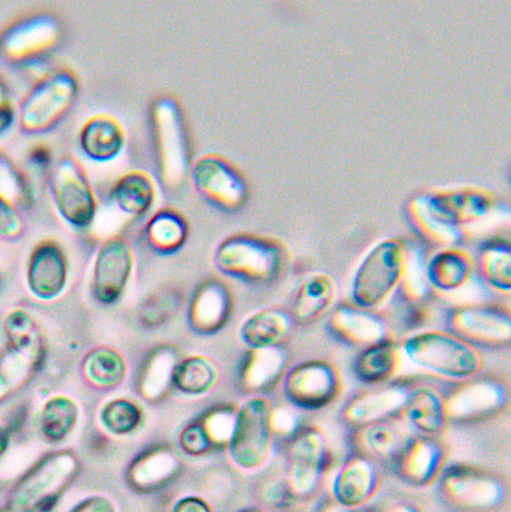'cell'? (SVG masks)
<instances>
[{
  "mask_svg": "<svg viewBox=\"0 0 511 512\" xmlns=\"http://www.w3.org/2000/svg\"><path fill=\"white\" fill-rule=\"evenodd\" d=\"M151 138L155 172L163 189L182 187L191 170L188 131L178 103L161 97L151 109Z\"/></svg>",
  "mask_w": 511,
  "mask_h": 512,
  "instance_id": "cell-1",
  "label": "cell"
},
{
  "mask_svg": "<svg viewBox=\"0 0 511 512\" xmlns=\"http://www.w3.org/2000/svg\"><path fill=\"white\" fill-rule=\"evenodd\" d=\"M215 262L226 275L252 284H270L283 274L288 252L274 238L239 233L228 236L218 245Z\"/></svg>",
  "mask_w": 511,
  "mask_h": 512,
  "instance_id": "cell-2",
  "label": "cell"
},
{
  "mask_svg": "<svg viewBox=\"0 0 511 512\" xmlns=\"http://www.w3.org/2000/svg\"><path fill=\"white\" fill-rule=\"evenodd\" d=\"M64 35V24L55 13H25L0 31V58L20 68L41 64L60 48Z\"/></svg>",
  "mask_w": 511,
  "mask_h": 512,
  "instance_id": "cell-3",
  "label": "cell"
},
{
  "mask_svg": "<svg viewBox=\"0 0 511 512\" xmlns=\"http://www.w3.org/2000/svg\"><path fill=\"white\" fill-rule=\"evenodd\" d=\"M78 470L76 456L68 450L51 452L38 460L15 483L7 507L13 512H49Z\"/></svg>",
  "mask_w": 511,
  "mask_h": 512,
  "instance_id": "cell-4",
  "label": "cell"
},
{
  "mask_svg": "<svg viewBox=\"0 0 511 512\" xmlns=\"http://www.w3.org/2000/svg\"><path fill=\"white\" fill-rule=\"evenodd\" d=\"M79 94V82L67 68L39 78L20 101L17 119L20 130L39 134L55 127L69 113Z\"/></svg>",
  "mask_w": 511,
  "mask_h": 512,
  "instance_id": "cell-5",
  "label": "cell"
},
{
  "mask_svg": "<svg viewBox=\"0 0 511 512\" xmlns=\"http://www.w3.org/2000/svg\"><path fill=\"white\" fill-rule=\"evenodd\" d=\"M403 351L414 364L454 380L473 377L482 365L477 348L451 332L415 333L405 339Z\"/></svg>",
  "mask_w": 511,
  "mask_h": 512,
  "instance_id": "cell-6",
  "label": "cell"
},
{
  "mask_svg": "<svg viewBox=\"0 0 511 512\" xmlns=\"http://www.w3.org/2000/svg\"><path fill=\"white\" fill-rule=\"evenodd\" d=\"M406 266L407 253L401 242L388 239L378 243L357 268L351 286L352 302L365 309L375 308L399 285Z\"/></svg>",
  "mask_w": 511,
  "mask_h": 512,
  "instance_id": "cell-7",
  "label": "cell"
},
{
  "mask_svg": "<svg viewBox=\"0 0 511 512\" xmlns=\"http://www.w3.org/2000/svg\"><path fill=\"white\" fill-rule=\"evenodd\" d=\"M197 193L224 212L241 209L249 197V185L239 168L216 153L200 156L190 170Z\"/></svg>",
  "mask_w": 511,
  "mask_h": 512,
  "instance_id": "cell-8",
  "label": "cell"
},
{
  "mask_svg": "<svg viewBox=\"0 0 511 512\" xmlns=\"http://www.w3.org/2000/svg\"><path fill=\"white\" fill-rule=\"evenodd\" d=\"M271 410L261 397L246 400L239 408L230 437L234 461L243 468L260 465L269 450Z\"/></svg>",
  "mask_w": 511,
  "mask_h": 512,
  "instance_id": "cell-9",
  "label": "cell"
},
{
  "mask_svg": "<svg viewBox=\"0 0 511 512\" xmlns=\"http://www.w3.org/2000/svg\"><path fill=\"white\" fill-rule=\"evenodd\" d=\"M451 333L473 346L501 348L511 342L510 313L496 305L469 304L447 315Z\"/></svg>",
  "mask_w": 511,
  "mask_h": 512,
  "instance_id": "cell-10",
  "label": "cell"
},
{
  "mask_svg": "<svg viewBox=\"0 0 511 512\" xmlns=\"http://www.w3.org/2000/svg\"><path fill=\"white\" fill-rule=\"evenodd\" d=\"M51 191L60 214L72 225H89L96 212V199L80 163L62 157L51 173Z\"/></svg>",
  "mask_w": 511,
  "mask_h": 512,
  "instance_id": "cell-11",
  "label": "cell"
},
{
  "mask_svg": "<svg viewBox=\"0 0 511 512\" xmlns=\"http://www.w3.org/2000/svg\"><path fill=\"white\" fill-rule=\"evenodd\" d=\"M283 384L289 401L306 409L329 404L341 388L338 371L323 360H308L297 364L287 372Z\"/></svg>",
  "mask_w": 511,
  "mask_h": 512,
  "instance_id": "cell-12",
  "label": "cell"
},
{
  "mask_svg": "<svg viewBox=\"0 0 511 512\" xmlns=\"http://www.w3.org/2000/svg\"><path fill=\"white\" fill-rule=\"evenodd\" d=\"M134 264L133 249L121 237L108 239L99 249L93 271V292L104 304L116 302L125 291Z\"/></svg>",
  "mask_w": 511,
  "mask_h": 512,
  "instance_id": "cell-13",
  "label": "cell"
},
{
  "mask_svg": "<svg viewBox=\"0 0 511 512\" xmlns=\"http://www.w3.org/2000/svg\"><path fill=\"white\" fill-rule=\"evenodd\" d=\"M328 328L339 341L356 347L388 340V328L382 317L356 304H339L330 314Z\"/></svg>",
  "mask_w": 511,
  "mask_h": 512,
  "instance_id": "cell-14",
  "label": "cell"
},
{
  "mask_svg": "<svg viewBox=\"0 0 511 512\" xmlns=\"http://www.w3.org/2000/svg\"><path fill=\"white\" fill-rule=\"evenodd\" d=\"M233 299L228 287L219 279L205 280L195 289L187 310L190 327L200 334H213L229 320Z\"/></svg>",
  "mask_w": 511,
  "mask_h": 512,
  "instance_id": "cell-15",
  "label": "cell"
},
{
  "mask_svg": "<svg viewBox=\"0 0 511 512\" xmlns=\"http://www.w3.org/2000/svg\"><path fill=\"white\" fill-rule=\"evenodd\" d=\"M471 378L463 380L444 400L446 415L469 418L491 412L504 402L505 389L498 381Z\"/></svg>",
  "mask_w": 511,
  "mask_h": 512,
  "instance_id": "cell-16",
  "label": "cell"
},
{
  "mask_svg": "<svg viewBox=\"0 0 511 512\" xmlns=\"http://www.w3.org/2000/svg\"><path fill=\"white\" fill-rule=\"evenodd\" d=\"M27 278L31 291L40 298L50 299L62 291L66 264L57 245L46 242L36 247L29 261Z\"/></svg>",
  "mask_w": 511,
  "mask_h": 512,
  "instance_id": "cell-17",
  "label": "cell"
},
{
  "mask_svg": "<svg viewBox=\"0 0 511 512\" xmlns=\"http://www.w3.org/2000/svg\"><path fill=\"white\" fill-rule=\"evenodd\" d=\"M125 142L121 123L111 115L96 114L88 118L79 133V144L83 153L98 162L116 157Z\"/></svg>",
  "mask_w": 511,
  "mask_h": 512,
  "instance_id": "cell-18",
  "label": "cell"
},
{
  "mask_svg": "<svg viewBox=\"0 0 511 512\" xmlns=\"http://www.w3.org/2000/svg\"><path fill=\"white\" fill-rule=\"evenodd\" d=\"M335 284L331 276L316 273L304 279L296 289L290 306V317L300 325L317 321L331 306Z\"/></svg>",
  "mask_w": 511,
  "mask_h": 512,
  "instance_id": "cell-19",
  "label": "cell"
},
{
  "mask_svg": "<svg viewBox=\"0 0 511 512\" xmlns=\"http://www.w3.org/2000/svg\"><path fill=\"white\" fill-rule=\"evenodd\" d=\"M284 353L276 347L248 350L242 357L238 379L244 389L262 392L271 388L281 377L285 368Z\"/></svg>",
  "mask_w": 511,
  "mask_h": 512,
  "instance_id": "cell-20",
  "label": "cell"
},
{
  "mask_svg": "<svg viewBox=\"0 0 511 512\" xmlns=\"http://www.w3.org/2000/svg\"><path fill=\"white\" fill-rule=\"evenodd\" d=\"M408 393L400 385L379 387L354 397L346 406L345 416L351 422L370 423L404 407Z\"/></svg>",
  "mask_w": 511,
  "mask_h": 512,
  "instance_id": "cell-21",
  "label": "cell"
},
{
  "mask_svg": "<svg viewBox=\"0 0 511 512\" xmlns=\"http://www.w3.org/2000/svg\"><path fill=\"white\" fill-rule=\"evenodd\" d=\"M110 194L121 211L130 216H142L154 203L155 184L145 171L131 170L116 180Z\"/></svg>",
  "mask_w": 511,
  "mask_h": 512,
  "instance_id": "cell-22",
  "label": "cell"
},
{
  "mask_svg": "<svg viewBox=\"0 0 511 512\" xmlns=\"http://www.w3.org/2000/svg\"><path fill=\"white\" fill-rule=\"evenodd\" d=\"M290 331V319L276 309H264L250 315L240 326L241 340L250 348L278 346Z\"/></svg>",
  "mask_w": 511,
  "mask_h": 512,
  "instance_id": "cell-23",
  "label": "cell"
},
{
  "mask_svg": "<svg viewBox=\"0 0 511 512\" xmlns=\"http://www.w3.org/2000/svg\"><path fill=\"white\" fill-rule=\"evenodd\" d=\"M472 272L469 255L457 248H444L428 262L426 277L439 291L448 292L462 287Z\"/></svg>",
  "mask_w": 511,
  "mask_h": 512,
  "instance_id": "cell-24",
  "label": "cell"
},
{
  "mask_svg": "<svg viewBox=\"0 0 511 512\" xmlns=\"http://www.w3.org/2000/svg\"><path fill=\"white\" fill-rule=\"evenodd\" d=\"M321 439L317 432H301L292 450L291 478L294 487L302 492L310 490L321 467L323 453Z\"/></svg>",
  "mask_w": 511,
  "mask_h": 512,
  "instance_id": "cell-25",
  "label": "cell"
},
{
  "mask_svg": "<svg viewBox=\"0 0 511 512\" xmlns=\"http://www.w3.org/2000/svg\"><path fill=\"white\" fill-rule=\"evenodd\" d=\"M177 361L171 348L160 347L151 351L138 372L139 393L150 400L163 396L172 386V373Z\"/></svg>",
  "mask_w": 511,
  "mask_h": 512,
  "instance_id": "cell-26",
  "label": "cell"
},
{
  "mask_svg": "<svg viewBox=\"0 0 511 512\" xmlns=\"http://www.w3.org/2000/svg\"><path fill=\"white\" fill-rule=\"evenodd\" d=\"M398 351L388 339L362 348L353 365L357 379L366 384H380L395 373Z\"/></svg>",
  "mask_w": 511,
  "mask_h": 512,
  "instance_id": "cell-27",
  "label": "cell"
},
{
  "mask_svg": "<svg viewBox=\"0 0 511 512\" xmlns=\"http://www.w3.org/2000/svg\"><path fill=\"white\" fill-rule=\"evenodd\" d=\"M218 378L219 369L211 358L192 355L175 364L172 386L185 394L200 395L211 390Z\"/></svg>",
  "mask_w": 511,
  "mask_h": 512,
  "instance_id": "cell-28",
  "label": "cell"
},
{
  "mask_svg": "<svg viewBox=\"0 0 511 512\" xmlns=\"http://www.w3.org/2000/svg\"><path fill=\"white\" fill-rule=\"evenodd\" d=\"M8 349L34 366L41 362L43 346L33 319L24 311L11 312L5 321Z\"/></svg>",
  "mask_w": 511,
  "mask_h": 512,
  "instance_id": "cell-29",
  "label": "cell"
},
{
  "mask_svg": "<svg viewBox=\"0 0 511 512\" xmlns=\"http://www.w3.org/2000/svg\"><path fill=\"white\" fill-rule=\"evenodd\" d=\"M476 266L480 277L492 288L509 292L511 288V247L505 241H492L482 246Z\"/></svg>",
  "mask_w": 511,
  "mask_h": 512,
  "instance_id": "cell-30",
  "label": "cell"
},
{
  "mask_svg": "<svg viewBox=\"0 0 511 512\" xmlns=\"http://www.w3.org/2000/svg\"><path fill=\"white\" fill-rule=\"evenodd\" d=\"M78 417L79 407L72 398L53 396L44 404L41 412V433L49 442L63 441L72 432Z\"/></svg>",
  "mask_w": 511,
  "mask_h": 512,
  "instance_id": "cell-31",
  "label": "cell"
},
{
  "mask_svg": "<svg viewBox=\"0 0 511 512\" xmlns=\"http://www.w3.org/2000/svg\"><path fill=\"white\" fill-rule=\"evenodd\" d=\"M187 233L185 218L171 208L158 210L146 224L148 241L154 248L165 252L179 248L185 242Z\"/></svg>",
  "mask_w": 511,
  "mask_h": 512,
  "instance_id": "cell-32",
  "label": "cell"
},
{
  "mask_svg": "<svg viewBox=\"0 0 511 512\" xmlns=\"http://www.w3.org/2000/svg\"><path fill=\"white\" fill-rule=\"evenodd\" d=\"M445 487L452 497L468 505L489 504L496 499L498 493L495 483L466 469L450 472Z\"/></svg>",
  "mask_w": 511,
  "mask_h": 512,
  "instance_id": "cell-33",
  "label": "cell"
},
{
  "mask_svg": "<svg viewBox=\"0 0 511 512\" xmlns=\"http://www.w3.org/2000/svg\"><path fill=\"white\" fill-rule=\"evenodd\" d=\"M408 420L425 432L437 430L444 419V400L431 388H418L408 394L404 404Z\"/></svg>",
  "mask_w": 511,
  "mask_h": 512,
  "instance_id": "cell-34",
  "label": "cell"
},
{
  "mask_svg": "<svg viewBox=\"0 0 511 512\" xmlns=\"http://www.w3.org/2000/svg\"><path fill=\"white\" fill-rule=\"evenodd\" d=\"M126 371V362L122 354L109 347L92 350L84 361V372L88 380L103 388L120 384L125 378Z\"/></svg>",
  "mask_w": 511,
  "mask_h": 512,
  "instance_id": "cell-35",
  "label": "cell"
},
{
  "mask_svg": "<svg viewBox=\"0 0 511 512\" xmlns=\"http://www.w3.org/2000/svg\"><path fill=\"white\" fill-rule=\"evenodd\" d=\"M0 195L15 206H29L33 200V188L25 172L0 149Z\"/></svg>",
  "mask_w": 511,
  "mask_h": 512,
  "instance_id": "cell-36",
  "label": "cell"
},
{
  "mask_svg": "<svg viewBox=\"0 0 511 512\" xmlns=\"http://www.w3.org/2000/svg\"><path fill=\"white\" fill-rule=\"evenodd\" d=\"M371 485L372 474L369 467L365 463L354 462L339 476L335 493L342 503L357 504L368 495Z\"/></svg>",
  "mask_w": 511,
  "mask_h": 512,
  "instance_id": "cell-37",
  "label": "cell"
},
{
  "mask_svg": "<svg viewBox=\"0 0 511 512\" xmlns=\"http://www.w3.org/2000/svg\"><path fill=\"white\" fill-rule=\"evenodd\" d=\"M141 411L132 401L117 398L107 402L100 411L104 428L116 435L133 431L140 423Z\"/></svg>",
  "mask_w": 511,
  "mask_h": 512,
  "instance_id": "cell-38",
  "label": "cell"
},
{
  "mask_svg": "<svg viewBox=\"0 0 511 512\" xmlns=\"http://www.w3.org/2000/svg\"><path fill=\"white\" fill-rule=\"evenodd\" d=\"M179 299L175 292L162 290L153 293L139 310V318L143 325L156 327L166 323L178 309Z\"/></svg>",
  "mask_w": 511,
  "mask_h": 512,
  "instance_id": "cell-39",
  "label": "cell"
},
{
  "mask_svg": "<svg viewBox=\"0 0 511 512\" xmlns=\"http://www.w3.org/2000/svg\"><path fill=\"white\" fill-rule=\"evenodd\" d=\"M402 439L400 427L381 419L370 422L364 431V442L373 451L386 454L397 448Z\"/></svg>",
  "mask_w": 511,
  "mask_h": 512,
  "instance_id": "cell-40",
  "label": "cell"
},
{
  "mask_svg": "<svg viewBox=\"0 0 511 512\" xmlns=\"http://www.w3.org/2000/svg\"><path fill=\"white\" fill-rule=\"evenodd\" d=\"M434 461L433 447L425 441H417L405 451L402 468L409 478L424 480L430 474Z\"/></svg>",
  "mask_w": 511,
  "mask_h": 512,
  "instance_id": "cell-41",
  "label": "cell"
},
{
  "mask_svg": "<svg viewBox=\"0 0 511 512\" xmlns=\"http://www.w3.org/2000/svg\"><path fill=\"white\" fill-rule=\"evenodd\" d=\"M34 367L22 357L7 350L0 358V402L24 380Z\"/></svg>",
  "mask_w": 511,
  "mask_h": 512,
  "instance_id": "cell-42",
  "label": "cell"
},
{
  "mask_svg": "<svg viewBox=\"0 0 511 512\" xmlns=\"http://www.w3.org/2000/svg\"><path fill=\"white\" fill-rule=\"evenodd\" d=\"M234 418L225 411H216L208 416L203 427L209 438H213L217 441L227 438L230 439L233 431Z\"/></svg>",
  "mask_w": 511,
  "mask_h": 512,
  "instance_id": "cell-43",
  "label": "cell"
},
{
  "mask_svg": "<svg viewBox=\"0 0 511 512\" xmlns=\"http://www.w3.org/2000/svg\"><path fill=\"white\" fill-rule=\"evenodd\" d=\"M21 218L16 206L0 195V236H15L21 230Z\"/></svg>",
  "mask_w": 511,
  "mask_h": 512,
  "instance_id": "cell-44",
  "label": "cell"
},
{
  "mask_svg": "<svg viewBox=\"0 0 511 512\" xmlns=\"http://www.w3.org/2000/svg\"><path fill=\"white\" fill-rule=\"evenodd\" d=\"M210 438L203 425L193 424L187 427L181 435V445L190 454H200L206 450Z\"/></svg>",
  "mask_w": 511,
  "mask_h": 512,
  "instance_id": "cell-45",
  "label": "cell"
},
{
  "mask_svg": "<svg viewBox=\"0 0 511 512\" xmlns=\"http://www.w3.org/2000/svg\"><path fill=\"white\" fill-rule=\"evenodd\" d=\"M69 512H115V507L108 498L94 495L77 503Z\"/></svg>",
  "mask_w": 511,
  "mask_h": 512,
  "instance_id": "cell-46",
  "label": "cell"
},
{
  "mask_svg": "<svg viewBox=\"0 0 511 512\" xmlns=\"http://www.w3.org/2000/svg\"><path fill=\"white\" fill-rule=\"evenodd\" d=\"M29 161L38 168H45L50 165L52 154L48 146L38 144L31 148L28 154Z\"/></svg>",
  "mask_w": 511,
  "mask_h": 512,
  "instance_id": "cell-47",
  "label": "cell"
},
{
  "mask_svg": "<svg viewBox=\"0 0 511 512\" xmlns=\"http://www.w3.org/2000/svg\"><path fill=\"white\" fill-rule=\"evenodd\" d=\"M15 110L10 100L0 101V135L12 124Z\"/></svg>",
  "mask_w": 511,
  "mask_h": 512,
  "instance_id": "cell-48",
  "label": "cell"
},
{
  "mask_svg": "<svg viewBox=\"0 0 511 512\" xmlns=\"http://www.w3.org/2000/svg\"><path fill=\"white\" fill-rule=\"evenodd\" d=\"M293 426V418L286 411L271 412V428L280 432H287Z\"/></svg>",
  "mask_w": 511,
  "mask_h": 512,
  "instance_id": "cell-49",
  "label": "cell"
},
{
  "mask_svg": "<svg viewBox=\"0 0 511 512\" xmlns=\"http://www.w3.org/2000/svg\"><path fill=\"white\" fill-rule=\"evenodd\" d=\"M174 512H209L200 500L189 498L178 503Z\"/></svg>",
  "mask_w": 511,
  "mask_h": 512,
  "instance_id": "cell-50",
  "label": "cell"
},
{
  "mask_svg": "<svg viewBox=\"0 0 511 512\" xmlns=\"http://www.w3.org/2000/svg\"><path fill=\"white\" fill-rule=\"evenodd\" d=\"M9 445V433L7 428L0 423V456H2Z\"/></svg>",
  "mask_w": 511,
  "mask_h": 512,
  "instance_id": "cell-51",
  "label": "cell"
},
{
  "mask_svg": "<svg viewBox=\"0 0 511 512\" xmlns=\"http://www.w3.org/2000/svg\"><path fill=\"white\" fill-rule=\"evenodd\" d=\"M7 512H13V511H10V510H9V511H7Z\"/></svg>",
  "mask_w": 511,
  "mask_h": 512,
  "instance_id": "cell-52",
  "label": "cell"
}]
</instances>
